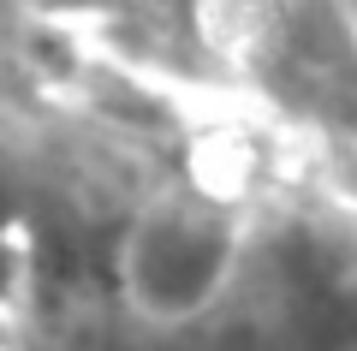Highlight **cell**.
Wrapping results in <instances>:
<instances>
[{"label":"cell","instance_id":"2","mask_svg":"<svg viewBox=\"0 0 357 351\" xmlns=\"http://www.w3.org/2000/svg\"><path fill=\"white\" fill-rule=\"evenodd\" d=\"M0 351H6V345H0Z\"/></svg>","mask_w":357,"mask_h":351},{"label":"cell","instance_id":"1","mask_svg":"<svg viewBox=\"0 0 357 351\" xmlns=\"http://www.w3.org/2000/svg\"><path fill=\"white\" fill-rule=\"evenodd\" d=\"M191 173H197V185H203L208 197L227 202V197H244V191H250L256 155H250L244 137H203L197 155H191Z\"/></svg>","mask_w":357,"mask_h":351}]
</instances>
